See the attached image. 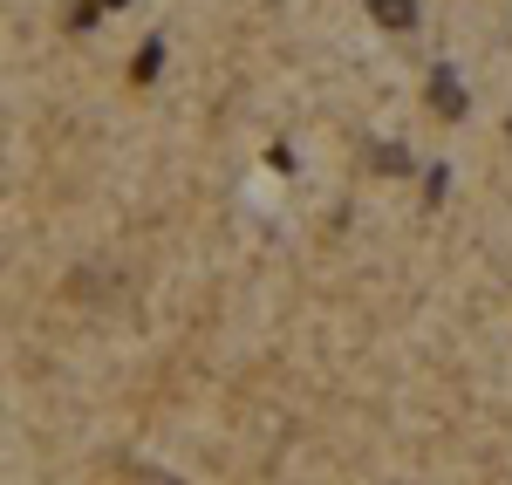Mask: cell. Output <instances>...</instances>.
<instances>
[{
	"label": "cell",
	"instance_id": "1",
	"mask_svg": "<svg viewBox=\"0 0 512 485\" xmlns=\"http://www.w3.org/2000/svg\"><path fill=\"white\" fill-rule=\"evenodd\" d=\"M431 110L437 117H465V89H458V76H451V69H431Z\"/></svg>",
	"mask_w": 512,
	"mask_h": 485
},
{
	"label": "cell",
	"instance_id": "2",
	"mask_svg": "<svg viewBox=\"0 0 512 485\" xmlns=\"http://www.w3.org/2000/svg\"><path fill=\"white\" fill-rule=\"evenodd\" d=\"M369 14L383 28H417V0H369Z\"/></svg>",
	"mask_w": 512,
	"mask_h": 485
},
{
	"label": "cell",
	"instance_id": "3",
	"mask_svg": "<svg viewBox=\"0 0 512 485\" xmlns=\"http://www.w3.org/2000/svg\"><path fill=\"white\" fill-rule=\"evenodd\" d=\"M158 69H164V41H144L137 62H130V82H158Z\"/></svg>",
	"mask_w": 512,
	"mask_h": 485
},
{
	"label": "cell",
	"instance_id": "4",
	"mask_svg": "<svg viewBox=\"0 0 512 485\" xmlns=\"http://www.w3.org/2000/svg\"><path fill=\"white\" fill-rule=\"evenodd\" d=\"M103 7H130V0H103Z\"/></svg>",
	"mask_w": 512,
	"mask_h": 485
}]
</instances>
